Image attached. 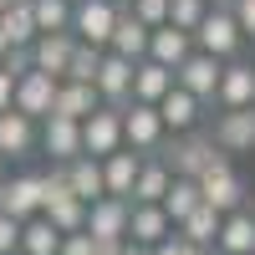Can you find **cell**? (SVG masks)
<instances>
[{"instance_id": "9a60e30c", "label": "cell", "mask_w": 255, "mask_h": 255, "mask_svg": "<svg viewBox=\"0 0 255 255\" xmlns=\"http://www.w3.org/2000/svg\"><path fill=\"white\" fill-rule=\"evenodd\" d=\"M174 82L184 92H194L199 102H215V82H220V56H204V51H189L179 67H174Z\"/></svg>"}, {"instance_id": "bcb514c9", "label": "cell", "mask_w": 255, "mask_h": 255, "mask_svg": "<svg viewBox=\"0 0 255 255\" xmlns=\"http://www.w3.org/2000/svg\"><path fill=\"white\" fill-rule=\"evenodd\" d=\"M5 5H10V0H0V10H5Z\"/></svg>"}, {"instance_id": "ffe728a7", "label": "cell", "mask_w": 255, "mask_h": 255, "mask_svg": "<svg viewBox=\"0 0 255 255\" xmlns=\"http://www.w3.org/2000/svg\"><path fill=\"white\" fill-rule=\"evenodd\" d=\"M31 153H36V123L5 108L0 113V158H31Z\"/></svg>"}, {"instance_id": "f546056e", "label": "cell", "mask_w": 255, "mask_h": 255, "mask_svg": "<svg viewBox=\"0 0 255 255\" xmlns=\"http://www.w3.org/2000/svg\"><path fill=\"white\" fill-rule=\"evenodd\" d=\"M194 204H199V184H194V179H179V174H174V179H168V189H163V199H158V209H163V215L179 225V220H184Z\"/></svg>"}, {"instance_id": "7c38bea8", "label": "cell", "mask_w": 255, "mask_h": 255, "mask_svg": "<svg viewBox=\"0 0 255 255\" xmlns=\"http://www.w3.org/2000/svg\"><path fill=\"white\" fill-rule=\"evenodd\" d=\"M215 102L220 108H250L255 102V67L250 61H220V82H215Z\"/></svg>"}, {"instance_id": "7bdbcfd3", "label": "cell", "mask_w": 255, "mask_h": 255, "mask_svg": "<svg viewBox=\"0 0 255 255\" xmlns=\"http://www.w3.org/2000/svg\"><path fill=\"white\" fill-rule=\"evenodd\" d=\"M245 215H250V220H255V194H245Z\"/></svg>"}, {"instance_id": "603a6c76", "label": "cell", "mask_w": 255, "mask_h": 255, "mask_svg": "<svg viewBox=\"0 0 255 255\" xmlns=\"http://www.w3.org/2000/svg\"><path fill=\"white\" fill-rule=\"evenodd\" d=\"M97 87H92V82H56V97H51V113L56 118H72V123H82V118H87L92 108H97ZM46 113V118H51Z\"/></svg>"}, {"instance_id": "5bb4252c", "label": "cell", "mask_w": 255, "mask_h": 255, "mask_svg": "<svg viewBox=\"0 0 255 255\" xmlns=\"http://www.w3.org/2000/svg\"><path fill=\"white\" fill-rule=\"evenodd\" d=\"M92 87H97V97L108 102V108H123L128 92H133V61H128V56H113V51H102Z\"/></svg>"}, {"instance_id": "f1b7e54d", "label": "cell", "mask_w": 255, "mask_h": 255, "mask_svg": "<svg viewBox=\"0 0 255 255\" xmlns=\"http://www.w3.org/2000/svg\"><path fill=\"white\" fill-rule=\"evenodd\" d=\"M0 31H5L10 46H31L36 41V20H31V0H10L0 10Z\"/></svg>"}, {"instance_id": "e0dca14e", "label": "cell", "mask_w": 255, "mask_h": 255, "mask_svg": "<svg viewBox=\"0 0 255 255\" xmlns=\"http://www.w3.org/2000/svg\"><path fill=\"white\" fill-rule=\"evenodd\" d=\"M72 46H77V36H72V31H41V36L31 41V67L61 82V72H67V56H72Z\"/></svg>"}, {"instance_id": "836d02e7", "label": "cell", "mask_w": 255, "mask_h": 255, "mask_svg": "<svg viewBox=\"0 0 255 255\" xmlns=\"http://www.w3.org/2000/svg\"><path fill=\"white\" fill-rule=\"evenodd\" d=\"M204 10H209V0H168V26H179V31H194Z\"/></svg>"}, {"instance_id": "4316f807", "label": "cell", "mask_w": 255, "mask_h": 255, "mask_svg": "<svg viewBox=\"0 0 255 255\" xmlns=\"http://www.w3.org/2000/svg\"><path fill=\"white\" fill-rule=\"evenodd\" d=\"M174 230H179V240H189V245H215V235H220V209H209V204L199 199Z\"/></svg>"}, {"instance_id": "7a4b0ae2", "label": "cell", "mask_w": 255, "mask_h": 255, "mask_svg": "<svg viewBox=\"0 0 255 255\" xmlns=\"http://www.w3.org/2000/svg\"><path fill=\"white\" fill-rule=\"evenodd\" d=\"M194 184H199V199H204L209 209H220V215L245 209V194H250V189H245V179L235 174V168H230V158H215Z\"/></svg>"}, {"instance_id": "484cf974", "label": "cell", "mask_w": 255, "mask_h": 255, "mask_svg": "<svg viewBox=\"0 0 255 255\" xmlns=\"http://www.w3.org/2000/svg\"><path fill=\"white\" fill-rule=\"evenodd\" d=\"M168 87H174V72H168V67H158V61H133V92H128V97H133V102H158Z\"/></svg>"}, {"instance_id": "1f68e13d", "label": "cell", "mask_w": 255, "mask_h": 255, "mask_svg": "<svg viewBox=\"0 0 255 255\" xmlns=\"http://www.w3.org/2000/svg\"><path fill=\"white\" fill-rule=\"evenodd\" d=\"M97 61H102V46L77 41L72 56H67V72H61V82H92V77H97Z\"/></svg>"}, {"instance_id": "4dcf8cb0", "label": "cell", "mask_w": 255, "mask_h": 255, "mask_svg": "<svg viewBox=\"0 0 255 255\" xmlns=\"http://www.w3.org/2000/svg\"><path fill=\"white\" fill-rule=\"evenodd\" d=\"M31 20H36V36L41 31H67L72 26V0H31Z\"/></svg>"}, {"instance_id": "ac0fdd59", "label": "cell", "mask_w": 255, "mask_h": 255, "mask_svg": "<svg viewBox=\"0 0 255 255\" xmlns=\"http://www.w3.org/2000/svg\"><path fill=\"white\" fill-rule=\"evenodd\" d=\"M153 108H158V118H163V133H189V128L199 123V108H204V102L174 82V87H168V92L153 102Z\"/></svg>"}, {"instance_id": "d590c367", "label": "cell", "mask_w": 255, "mask_h": 255, "mask_svg": "<svg viewBox=\"0 0 255 255\" xmlns=\"http://www.w3.org/2000/svg\"><path fill=\"white\" fill-rule=\"evenodd\" d=\"M56 255H97V240L87 235V230H72V235H61Z\"/></svg>"}, {"instance_id": "44dd1931", "label": "cell", "mask_w": 255, "mask_h": 255, "mask_svg": "<svg viewBox=\"0 0 255 255\" xmlns=\"http://www.w3.org/2000/svg\"><path fill=\"white\" fill-rule=\"evenodd\" d=\"M97 163H102V194L128 199V189H133V179H138L143 153H133V148H113V153H108V158H97Z\"/></svg>"}, {"instance_id": "4fadbf2b", "label": "cell", "mask_w": 255, "mask_h": 255, "mask_svg": "<svg viewBox=\"0 0 255 255\" xmlns=\"http://www.w3.org/2000/svg\"><path fill=\"white\" fill-rule=\"evenodd\" d=\"M168 235H174V220H168L158 204H128V245L153 250V245L168 240Z\"/></svg>"}, {"instance_id": "7402d4cb", "label": "cell", "mask_w": 255, "mask_h": 255, "mask_svg": "<svg viewBox=\"0 0 255 255\" xmlns=\"http://www.w3.org/2000/svg\"><path fill=\"white\" fill-rule=\"evenodd\" d=\"M215 250H220V255H255V220L245 215V209H230V215H220Z\"/></svg>"}, {"instance_id": "277c9868", "label": "cell", "mask_w": 255, "mask_h": 255, "mask_svg": "<svg viewBox=\"0 0 255 255\" xmlns=\"http://www.w3.org/2000/svg\"><path fill=\"white\" fill-rule=\"evenodd\" d=\"M113 148H123V108L97 102V108L82 118V153L87 158H108Z\"/></svg>"}, {"instance_id": "6da1fadb", "label": "cell", "mask_w": 255, "mask_h": 255, "mask_svg": "<svg viewBox=\"0 0 255 255\" xmlns=\"http://www.w3.org/2000/svg\"><path fill=\"white\" fill-rule=\"evenodd\" d=\"M189 36H194V51L220 56V61L240 56V46H245V36H240V26H235V15H230V5H209Z\"/></svg>"}, {"instance_id": "f35d334b", "label": "cell", "mask_w": 255, "mask_h": 255, "mask_svg": "<svg viewBox=\"0 0 255 255\" xmlns=\"http://www.w3.org/2000/svg\"><path fill=\"white\" fill-rule=\"evenodd\" d=\"M148 255H189V240H179V230H174V235H168V240H158Z\"/></svg>"}, {"instance_id": "b9f144b4", "label": "cell", "mask_w": 255, "mask_h": 255, "mask_svg": "<svg viewBox=\"0 0 255 255\" xmlns=\"http://www.w3.org/2000/svg\"><path fill=\"white\" fill-rule=\"evenodd\" d=\"M189 255H220L215 245H189Z\"/></svg>"}, {"instance_id": "d6a6232c", "label": "cell", "mask_w": 255, "mask_h": 255, "mask_svg": "<svg viewBox=\"0 0 255 255\" xmlns=\"http://www.w3.org/2000/svg\"><path fill=\"white\" fill-rule=\"evenodd\" d=\"M41 215H46L56 230H61V235H72V230H82V220H87V204H82V199H51L46 209H41Z\"/></svg>"}, {"instance_id": "52a82bcc", "label": "cell", "mask_w": 255, "mask_h": 255, "mask_svg": "<svg viewBox=\"0 0 255 255\" xmlns=\"http://www.w3.org/2000/svg\"><path fill=\"white\" fill-rule=\"evenodd\" d=\"M82 230H87L97 245L128 240V199H113V194L92 199V204H87V220H82Z\"/></svg>"}, {"instance_id": "5b68a950", "label": "cell", "mask_w": 255, "mask_h": 255, "mask_svg": "<svg viewBox=\"0 0 255 255\" xmlns=\"http://www.w3.org/2000/svg\"><path fill=\"white\" fill-rule=\"evenodd\" d=\"M113 20H118V0H72V36L87 41V46H108L113 36Z\"/></svg>"}, {"instance_id": "cb8c5ba5", "label": "cell", "mask_w": 255, "mask_h": 255, "mask_svg": "<svg viewBox=\"0 0 255 255\" xmlns=\"http://www.w3.org/2000/svg\"><path fill=\"white\" fill-rule=\"evenodd\" d=\"M61 168H67V189H72V199H82V204L102 199V163H97V158L77 153L72 163H61Z\"/></svg>"}, {"instance_id": "3957f363", "label": "cell", "mask_w": 255, "mask_h": 255, "mask_svg": "<svg viewBox=\"0 0 255 255\" xmlns=\"http://www.w3.org/2000/svg\"><path fill=\"white\" fill-rule=\"evenodd\" d=\"M163 118L153 102H123V148H133V153H158L163 148Z\"/></svg>"}, {"instance_id": "74e56055", "label": "cell", "mask_w": 255, "mask_h": 255, "mask_svg": "<svg viewBox=\"0 0 255 255\" xmlns=\"http://www.w3.org/2000/svg\"><path fill=\"white\" fill-rule=\"evenodd\" d=\"M0 255H20V220L0 215Z\"/></svg>"}, {"instance_id": "ee69618b", "label": "cell", "mask_w": 255, "mask_h": 255, "mask_svg": "<svg viewBox=\"0 0 255 255\" xmlns=\"http://www.w3.org/2000/svg\"><path fill=\"white\" fill-rule=\"evenodd\" d=\"M5 51H10V41H5V31H0V56H5Z\"/></svg>"}, {"instance_id": "ba28073f", "label": "cell", "mask_w": 255, "mask_h": 255, "mask_svg": "<svg viewBox=\"0 0 255 255\" xmlns=\"http://www.w3.org/2000/svg\"><path fill=\"white\" fill-rule=\"evenodd\" d=\"M51 97H56V77H46V72H20L15 77V92H10V108L15 113H26L31 123H41L51 113Z\"/></svg>"}, {"instance_id": "8992f818", "label": "cell", "mask_w": 255, "mask_h": 255, "mask_svg": "<svg viewBox=\"0 0 255 255\" xmlns=\"http://www.w3.org/2000/svg\"><path fill=\"white\" fill-rule=\"evenodd\" d=\"M220 153H255V102L250 108H225L215 118V138Z\"/></svg>"}, {"instance_id": "8d00e7d4", "label": "cell", "mask_w": 255, "mask_h": 255, "mask_svg": "<svg viewBox=\"0 0 255 255\" xmlns=\"http://www.w3.org/2000/svg\"><path fill=\"white\" fill-rule=\"evenodd\" d=\"M230 15H235V26L245 41H255V0H230Z\"/></svg>"}, {"instance_id": "60d3db41", "label": "cell", "mask_w": 255, "mask_h": 255, "mask_svg": "<svg viewBox=\"0 0 255 255\" xmlns=\"http://www.w3.org/2000/svg\"><path fill=\"white\" fill-rule=\"evenodd\" d=\"M138 245H128V240H113V245H97V255H133Z\"/></svg>"}, {"instance_id": "8fae6325", "label": "cell", "mask_w": 255, "mask_h": 255, "mask_svg": "<svg viewBox=\"0 0 255 255\" xmlns=\"http://www.w3.org/2000/svg\"><path fill=\"white\" fill-rule=\"evenodd\" d=\"M0 215L10 220H31L41 215V174H5L0 179Z\"/></svg>"}, {"instance_id": "e575fe53", "label": "cell", "mask_w": 255, "mask_h": 255, "mask_svg": "<svg viewBox=\"0 0 255 255\" xmlns=\"http://www.w3.org/2000/svg\"><path fill=\"white\" fill-rule=\"evenodd\" d=\"M128 10L153 31V26H163V20H168V0H128Z\"/></svg>"}, {"instance_id": "d4e9b609", "label": "cell", "mask_w": 255, "mask_h": 255, "mask_svg": "<svg viewBox=\"0 0 255 255\" xmlns=\"http://www.w3.org/2000/svg\"><path fill=\"white\" fill-rule=\"evenodd\" d=\"M168 168H163V158H143L138 163V179H133V189H128V204H158L163 199V189H168Z\"/></svg>"}, {"instance_id": "30bf717a", "label": "cell", "mask_w": 255, "mask_h": 255, "mask_svg": "<svg viewBox=\"0 0 255 255\" xmlns=\"http://www.w3.org/2000/svg\"><path fill=\"white\" fill-rule=\"evenodd\" d=\"M158 153H163V168L179 174V179H199L215 158H225L209 138H189V143H174V148H158Z\"/></svg>"}, {"instance_id": "d6986e66", "label": "cell", "mask_w": 255, "mask_h": 255, "mask_svg": "<svg viewBox=\"0 0 255 255\" xmlns=\"http://www.w3.org/2000/svg\"><path fill=\"white\" fill-rule=\"evenodd\" d=\"M189 51H194V36H189V31H179V26H168V20L148 31V61H158V67H168V72H174Z\"/></svg>"}, {"instance_id": "2e32d148", "label": "cell", "mask_w": 255, "mask_h": 255, "mask_svg": "<svg viewBox=\"0 0 255 255\" xmlns=\"http://www.w3.org/2000/svg\"><path fill=\"white\" fill-rule=\"evenodd\" d=\"M102 51H113V56H128V61H143L148 56V26L128 10L118 5V20H113V36H108V46Z\"/></svg>"}, {"instance_id": "9c48e42d", "label": "cell", "mask_w": 255, "mask_h": 255, "mask_svg": "<svg viewBox=\"0 0 255 255\" xmlns=\"http://www.w3.org/2000/svg\"><path fill=\"white\" fill-rule=\"evenodd\" d=\"M36 148H46L51 153V163H72L77 153H82V123H72V118H41L36 123Z\"/></svg>"}, {"instance_id": "f6af8a7d", "label": "cell", "mask_w": 255, "mask_h": 255, "mask_svg": "<svg viewBox=\"0 0 255 255\" xmlns=\"http://www.w3.org/2000/svg\"><path fill=\"white\" fill-rule=\"evenodd\" d=\"M0 179H5V158H0Z\"/></svg>"}, {"instance_id": "83f0119b", "label": "cell", "mask_w": 255, "mask_h": 255, "mask_svg": "<svg viewBox=\"0 0 255 255\" xmlns=\"http://www.w3.org/2000/svg\"><path fill=\"white\" fill-rule=\"evenodd\" d=\"M56 245H61V230L46 215L20 220V255H56Z\"/></svg>"}, {"instance_id": "ab89813d", "label": "cell", "mask_w": 255, "mask_h": 255, "mask_svg": "<svg viewBox=\"0 0 255 255\" xmlns=\"http://www.w3.org/2000/svg\"><path fill=\"white\" fill-rule=\"evenodd\" d=\"M10 92H15V77H10L5 67H0V113H5V108H10Z\"/></svg>"}, {"instance_id": "7dc6e473", "label": "cell", "mask_w": 255, "mask_h": 255, "mask_svg": "<svg viewBox=\"0 0 255 255\" xmlns=\"http://www.w3.org/2000/svg\"><path fill=\"white\" fill-rule=\"evenodd\" d=\"M123 5H128V0H123Z\"/></svg>"}]
</instances>
